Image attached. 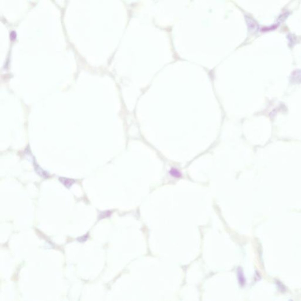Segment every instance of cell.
I'll list each match as a JSON object with an SVG mask.
<instances>
[{"label":"cell","instance_id":"cell-1","mask_svg":"<svg viewBox=\"0 0 301 301\" xmlns=\"http://www.w3.org/2000/svg\"><path fill=\"white\" fill-rule=\"evenodd\" d=\"M290 81L295 84L301 83V70H298L294 71L290 77Z\"/></svg>","mask_w":301,"mask_h":301},{"label":"cell","instance_id":"cell-2","mask_svg":"<svg viewBox=\"0 0 301 301\" xmlns=\"http://www.w3.org/2000/svg\"><path fill=\"white\" fill-rule=\"evenodd\" d=\"M169 173L172 176L175 177V178H179V177L182 176L181 172L178 169H175V168H172L169 171Z\"/></svg>","mask_w":301,"mask_h":301},{"label":"cell","instance_id":"cell-3","mask_svg":"<svg viewBox=\"0 0 301 301\" xmlns=\"http://www.w3.org/2000/svg\"><path fill=\"white\" fill-rule=\"evenodd\" d=\"M61 181L68 188H69L70 186H71L74 182L73 181L67 179V178H61Z\"/></svg>","mask_w":301,"mask_h":301}]
</instances>
